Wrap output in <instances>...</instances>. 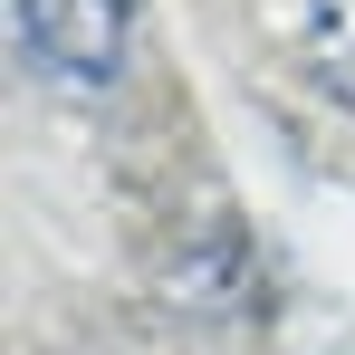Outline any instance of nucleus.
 <instances>
[{"label":"nucleus","instance_id":"nucleus-1","mask_svg":"<svg viewBox=\"0 0 355 355\" xmlns=\"http://www.w3.org/2000/svg\"><path fill=\"white\" fill-rule=\"evenodd\" d=\"M19 67L58 96H106L135 49V0H10Z\"/></svg>","mask_w":355,"mask_h":355},{"label":"nucleus","instance_id":"nucleus-2","mask_svg":"<svg viewBox=\"0 0 355 355\" xmlns=\"http://www.w3.org/2000/svg\"><path fill=\"white\" fill-rule=\"evenodd\" d=\"M279 19H288L297 77H307L327 106H346V116H355V0H288Z\"/></svg>","mask_w":355,"mask_h":355}]
</instances>
